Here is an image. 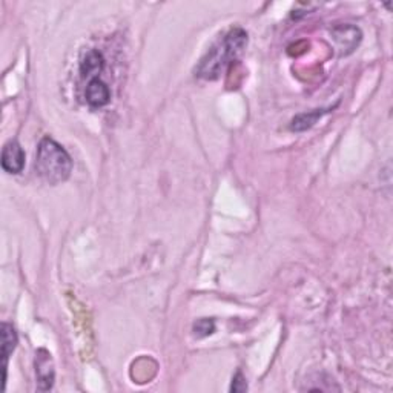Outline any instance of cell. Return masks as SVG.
Segmentation results:
<instances>
[{"label":"cell","instance_id":"1","mask_svg":"<svg viewBox=\"0 0 393 393\" xmlns=\"http://www.w3.org/2000/svg\"><path fill=\"white\" fill-rule=\"evenodd\" d=\"M248 43L246 31L241 28H234L224 36L220 42L214 45L195 69V75L204 80H215L220 77L222 71L235 62L238 56L241 54Z\"/></svg>","mask_w":393,"mask_h":393},{"label":"cell","instance_id":"2","mask_svg":"<svg viewBox=\"0 0 393 393\" xmlns=\"http://www.w3.org/2000/svg\"><path fill=\"white\" fill-rule=\"evenodd\" d=\"M36 169L45 182L49 184H59L69 178L73 172V160L53 139L45 137L37 147Z\"/></svg>","mask_w":393,"mask_h":393},{"label":"cell","instance_id":"3","mask_svg":"<svg viewBox=\"0 0 393 393\" xmlns=\"http://www.w3.org/2000/svg\"><path fill=\"white\" fill-rule=\"evenodd\" d=\"M36 377H37V389L42 392L51 390L54 385V361L51 353L45 349L37 350L36 353Z\"/></svg>","mask_w":393,"mask_h":393},{"label":"cell","instance_id":"4","mask_svg":"<svg viewBox=\"0 0 393 393\" xmlns=\"http://www.w3.org/2000/svg\"><path fill=\"white\" fill-rule=\"evenodd\" d=\"M2 167L8 174H21L25 167V151L16 140L8 141L2 151Z\"/></svg>","mask_w":393,"mask_h":393},{"label":"cell","instance_id":"5","mask_svg":"<svg viewBox=\"0 0 393 393\" xmlns=\"http://www.w3.org/2000/svg\"><path fill=\"white\" fill-rule=\"evenodd\" d=\"M332 36L333 40L338 45L341 56L350 54L352 51L358 47V43L361 40L359 29L352 27V25H341V27L333 28Z\"/></svg>","mask_w":393,"mask_h":393},{"label":"cell","instance_id":"6","mask_svg":"<svg viewBox=\"0 0 393 393\" xmlns=\"http://www.w3.org/2000/svg\"><path fill=\"white\" fill-rule=\"evenodd\" d=\"M85 95H86V102L93 108L105 106L108 105L109 100H111V91H109L106 83L102 82L99 77L89 80V83L86 85Z\"/></svg>","mask_w":393,"mask_h":393},{"label":"cell","instance_id":"7","mask_svg":"<svg viewBox=\"0 0 393 393\" xmlns=\"http://www.w3.org/2000/svg\"><path fill=\"white\" fill-rule=\"evenodd\" d=\"M103 68H105V59H103L102 53L97 49H89L80 62V73L85 79L86 77L88 79H91V77L95 79L102 73Z\"/></svg>","mask_w":393,"mask_h":393},{"label":"cell","instance_id":"8","mask_svg":"<svg viewBox=\"0 0 393 393\" xmlns=\"http://www.w3.org/2000/svg\"><path fill=\"white\" fill-rule=\"evenodd\" d=\"M326 112H327L326 109H313V111L296 115V117L291 121V130L295 132L311 130V128L315 126V123H317Z\"/></svg>","mask_w":393,"mask_h":393},{"label":"cell","instance_id":"9","mask_svg":"<svg viewBox=\"0 0 393 393\" xmlns=\"http://www.w3.org/2000/svg\"><path fill=\"white\" fill-rule=\"evenodd\" d=\"M2 358H3V367L6 369V361L10 355L14 352L17 346V333L14 327L8 323H2Z\"/></svg>","mask_w":393,"mask_h":393},{"label":"cell","instance_id":"10","mask_svg":"<svg viewBox=\"0 0 393 393\" xmlns=\"http://www.w3.org/2000/svg\"><path fill=\"white\" fill-rule=\"evenodd\" d=\"M215 332V323L214 320H208V318H202L198 320L197 323L194 324V333L197 338H204V337H209Z\"/></svg>","mask_w":393,"mask_h":393},{"label":"cell","instance_id":"11","mask_svg":"<svg viewBox=\"0 0 393 393\" xmlns=\"http://www.w3.org/2000/svg\"><path fill=\"white\" fill-rule=\"evenodd\" d=\"M248 390V384L246 379H244L243 373L238 372L237 375L232 379V385H230V392H246Z\"/></svg>","mask_w":393,"mask_h":393}]
</instances>
